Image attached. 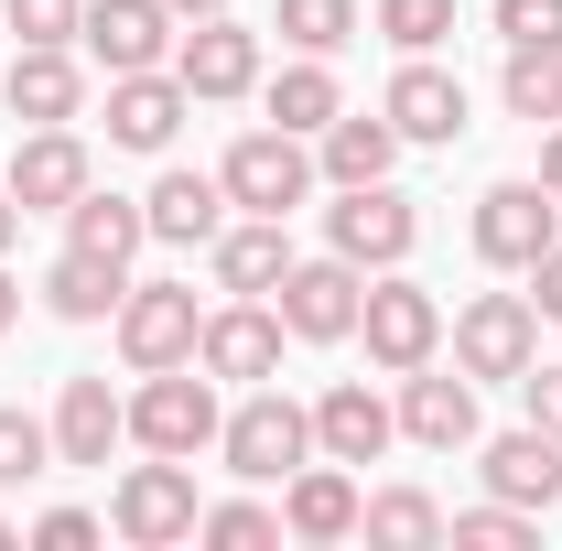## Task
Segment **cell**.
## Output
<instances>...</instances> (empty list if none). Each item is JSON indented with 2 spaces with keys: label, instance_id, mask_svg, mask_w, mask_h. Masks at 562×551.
I'll list each match as a JSON object with an SVG mask.
<instances>
[{
  "label": "cell",
  "instance_id": "6da1fadb",
  "mask_svg": "<svg viewBox=\"0 0 562 551\" xmlns=\"http://www.w3.org/2000/svg\"><path fill=\"white\" fill-rule=\"evenodd\" d=\"M216 379L206 368H195V357H184V368H140V390H131V443L140 454H184V465H195V454H216Z\"/></svg>",
  "mask_w": 562,
  "mask_h": 551
},
{
  "label": "cell",
  "instance_id": "7a4b0ae2",
  "mask_svg": "<svg viewBox=\"0 0 562 551\" xmlns=\"http://www.w3.org/2000/svg\"><path fill=\"white\" fill-rule=\"evenodd\" d=\"M216 454H227V476H249V486H281L292 465H314V412L303 401H281L271 379L238 401V412L216 421Z\"/></svg>",
  "mask_w": 562,
  "mask_h": 551
},
{
  "label": "cell",
  "instance_id": "3957f363",
  "mask_svg": "<svg viewBox=\"0 0 562 551\" xmlns=\"http://www.w3.org/2000/svg\"><path fill=\"white\" fill-rule=\"evenodd\" d=\"M216 184H227V206H249V216H292L325 173H314V140L271 120V131H238V140H227Z\"/></svg>",
  "mask_w": 562,
  "mask_h": 551
},
{
  "label": "cell",
  "instance_id": "277c9868",
  "mask_svg": "<svg viewBox=\"0 0 562 551\" xmlns=\"http://www.w3.org/2000/svg\"><path fill=\"white\" fill-rule=\"evenodd\" d=\"M357 336H368V368H390V379H412L443 357V303L401 271H368V303H357Z\"/></svg>",
  "mask_w": 562,
  "mask_h": 551
},
{
  "label": "cell",
  "instance_id": "5b68a950",
  "mask_svg": "<svg viewBox=\"0 0 562 551\" xmlns=\"http://www.w3.org/2000/svg\"><path fill=\"white\" fill-rule=\"evenodd\" d=\"M195 519H206V497H195V465L184 454H151V465H131L120 476V497H109V530L131 551H173L195 541Z\"/></svg>",
  "mask_w": 562,
  "mask_h": 551
},
{
  "label": "cell",
  "instance_id": "8992f818",
  "mask_svg": "<svg viewBox=\"0 0 562 551\" xmlns=\"http://www.w3.org/2000/svg\"><path fill=\"white\" fill-rule=\"evenodd\" d=\"M325 249L357 260V271H401L422 249V206L401 184H336V206H325Z\"/></svg>",
  "mask_w": 562,
  "mask_h": 551
},
{
  "label": "cell",
  "instance_id": "52a82bcc",
  "mask_svg": "<svg viewBox=\"0 0 562 551\" xmlns=\"http://www.w3.org/2000/svg\"><path fill=\"white\" fill-rule=\"evenodd\" d=\"M109 325H120L131 379H140V368H184V357H195V336H206V314H195V281H131Z\"/></svg>",
  "mask_w": 562,
  "mask_h": 551
},
{
  "label": "cell",
  "instance_id": "ba28073f",
  "mask_svg": "<svg viewBox=\"0 0 562 551\" xmlns=\"http://www.w3.org/2000/svg\"><path fill=\"white\" fill-rule=\"evenodd\" d=\"M530 357H541V314H530V292H476V303L454 314V368H465V379H508V390H519Z\"/></svg>",
  "mask_w": 562,
  "mask_h": 551
},
{
  "label": "cell",
  "instance_id": "9c48e42d",
  "mask_svg": "<svg viewBox=\"0 0 562 551\" xmlns=\"http://www.w3.org/2000/svg\"><path fill=\"white\" fill-rule=\"evenodd\" d=\"M357 303H368V271L325 249V260H292V271H281V303H271V314H281V336L336 346V336H357Z\"/></svg>",
  "mask_w": 562,
  "mask_h": 551
},
{
  "label": "cell",
  "instance_id": "30bf717a",
  "mask_svg": "<svg viewBox=\"0 0 562 551\" xmlns=\"http://www.w3.org/2000/svg\"><path fill=\"white\" fill-rule=\"evenodd\" d=\"M552 238H562V195L541 184V173H530V184H487V195H476V260H487V271H530Z\"/></svg>",
  "mask_w": 562,
  "mask_h": 551
},
{
  "label": "cell",
  "instance_id": "8fae6325",
  "mask_svg": "<svg viewBox=\"0 0 562 551\" xmlns=\"http://www.w3.org/2000/svg\"><path fill=\"white\" fill-rule=\"evenodd\" d=\"M195 368L227 379V390H260V379L281 368V314L260 303V292H227V303L206 314V336H195Z\"/></svg>",
  "mask_w": 562,
  "mask_h": 551
},
{
  "label": "cell",
  "instance_id": "7c38bea8",
  "mask_svg": "<svg viewBox=\"0 0 562 551\" xmlns=\"http://www.w3.org/2000/svg\"><path fill=\"white\" fill-rule=\"evenodd\" d=\"M76 44H87L109 76H140V66H173L184 22H173L162 0H87V11H76Z\"/></svg>",
  "mask_w": 562,
  "mask_h": 551
},
{
  "label": "cell",
  "instance_id": "4fadbf2b",
  "mask_svg": "<svg viewBox=\"0 0 562 551\" xmlns=\"http://www.w3.org/2000/svg\"><path fill=\"white\" fill-rule=\"evenodd\" d=\"M173 76H184V98L216 109V98H249L260 87V33L238 22V11H216V22H184V44H173Z\"/></svg>",
  "mask_w": 562,
  "mask_h": 551
},
{
  "label": "cell",
  "instance_id": "5bb4252c",
  "mask_svg": "<svg viewBox=\"0 0 562 551\" xmlns=\"http://www.w3.org/2000/svg\"><path fill=\"white\" fill-rule=\"evenodd\" d=\"M0 184H11V206H22V216H66L98 173H87V140H76L66 120H44V131H22V151H11Z\"/></svg>",
  "mask_w": 562,
  "mask_h": 551
},
{
  "label": "cell",
  "instance_id": "9a60e30c",
  "mask_svg": "<svg viewBox=\"0 0 562 551\" xmlns=\"http://www.w3.org/2000/svg\"><path fill=\"white\" fill-rule=\"evenodd\" d=\"M184 120H195V98H184V76H173V66L109 76V140H120V151H173Z\"/></svg>",
  "mask_w": 562,
  "mask_h": 551
},
{
  "label": "cell",
  "instance_id": "2e32d148",
  "mask_svg": "<svg viewBox=\"0 0 562 551\" xmlns=\"http://www.w3.org/2000/svg\"><path fill=\"white\" fill-rule=\"evenodd\" d=\"M390 412H401V432H412L422 454H465V443H476V379H465V368H454V379H443V368H412Z\"/></svg>",
  "mask_w": 562,
  "mask_h": 551
},
{
  "label": "cell",
  "instance_id": "e0dca14e",
  "mask_svg": "<svg viewBox=\"0 0 562 551\" xmlns=\"http://www.w3.org/2000/svg\"><path fill=\"white\" fill-rule=\"evenodd\" d=\"M401 443V412L368 390V379H336L325 401H314V454H336V465H379Z\"/></svg>",
  "mask_w": 562,
  "mask_h": 551
},
{
  "label": "cell",
  "instance_id": "ac0fdd59",
  "mask_svg": "<svg viewBox=\"0 0 562 551\" xmlns=\"http://www.w3.org/2000/svg\"><path fill=\"white\" fill-rule=\"evenodd\" d=\"M476 465H487V497H508V508H552V497H562V432L519 421V432L476 443Z\"/></svg>",
  "mask_w": 562,
  "mask_h": 551
},
{
  "label": "cell",
  "instance_id": "d6986e66",
  "mask_svg": "<svg viewBox=\"0 0 562 551\" xmlns=\"http://www.w3.org/2000/svg\"><path fill=\"white\" fill-rule=\"evenodd\" d=\"M0 98H11V120H76L87 109V66H76V44H22L11 76H0Z\"/></svg>",
  "mask_w": 562,
  "mask_h": 551
},
{
  "label": "cell",
  "instance_id": "ffe728a7",
  "mask_svg": "<svg viewBox=\"0 0 562 551\" xmlns=\"http://www.w3.org/2000/svg\"><path fill=\"white\" fill-rule=\"evenodd\" d=\"M390 162H401L390 109H336V120L314 131V173H325V184H390Z\"/></svg>",
  "mask_w": 562,
  "mask_h": 551
},
{
  "label": "cell",
  "instance_id": "44dd1931",
  "mask_svg": "<svg viewBox=\"0 0 562 551\" xmlns=\"http://www.w3.org/2000/svg\"><path fill=\"white\" fill-rule=\"evenodd\" d=\"M109 443H131V401L109 379H66L55 390V465H109Z\"/></svg>",
  "mask_w": 562,
  "mask_h": 551
},
{
  "label": "cell",
  "instance_id": "7402d4cb",
  "mask_svg": "<svg viewBox=\"0 0 562 551\" xmlns=\"http://www.w3.org/2000/svg\"><path fill=\"white\" fill-rule=\"evenodd\" d=\"M390 131L401 140H454L465 131V76H443L432 55H401V76H390Z\"/></svg>",
  "mask_w": 562,
  "mask_h": 551
},
{
  "label": "cell",
  "instance_id": "603a6c76",
  "mask_svg": "<svg viewBox=\"0 0 562 551\" xmlns=\"http://www.w3.org/2000/svg\"><path fill=\"white\" fill-rule=\"evenodd\" d=\"M357 508H368V497H357V476L325 454V465H292L281 530H292V541H357Z\"/></svg>",
  "mask_w": 562,
  "mask_h": 551
},
{
  "label": "cell",
  "instance_id": "cb8c5ba5",
  "mask_svg": "<svg viewBox=\"0 0 562 551\" xmlns=\"http://www.w3.org/2000/svg\"><path fill=\"white\" fill-rule=\"evenodd\" d=\"M140 216H151V238H162V249H206L216 227H227V184L173 162V173H162V184L140 195Z\"/></svg>",
  "mask_w": 562,
  "mask_h": 551
},
{
  "label": "cell",
  "instance_id": "d4e9b609",
  "mask_svg": "<svg viewBox=\"0 0 562 551\" xmlns=\"http://www.w3.org/2000/svg\"><path fill=\"white\" fill-rule=\"evenodd\" d=\"M206 260H216V292H281L292 238H281V216H238V227L206 238Z\"/></svg>",
  "mask_w": 562,
  "mask_h": 551
},
{
  "label": "cell",
  "instance_id": "484cf974",
  "mask_svg": "<svg viewBox=\"0 0 562 551\" xmlns=\"http://www.w3.org/2000/svg\"><path fill=\"white\" fill-rule=\"evenodd\" d=\"M120 292H131V271H120V260L66 249V260L44 271V314H66V325H109V314H120Z\"/></svg>",
  "mask_w": 562,
  "mask_h": 551
},
{
  "label": "cell",
  "instance_id": "4316f807",
  "mask_svg": "<svg viewBox=\"0 0 562 551\" xmlns=\"http://www.w3.org/2000/svg\"><path fill=\"white\" fill-rule=\"evenodd\" d=\"M140 238H151L140 195H98V184H87V195L66 206V249H98V260H120V271H131V249H140Z\"/></svg>",
  "mask_w": 562,
  "mask_h": 551
},
{
  "label": "cell",
  "instance_id": "83f0119b",
  "mask_svg": "<svg viewBox=\"0 0 562 551\" xmlns=\"http://www.w3.org/2000/svg\"><path fill=\"white\" fill-rule=\"evenodd\" d=\"M336 109H347V87H336V66H325V55H303V66H281V76H271V120H281V131L314 140Z\"/></svg>",
  "mask_w": 562,
  "mask_h": 551
},
{
  "label": "cell",
  "instance_id": "f1b7e54d",
  "mask_svg": "<svg viewBox=\"0 0 562 551\" xmlns=\"http://www.w3.org/2000/svg\"><path fill=\"white\" fill-rule=\"evenodd\" d=\"M357 530H368L379 551H432L443 541V508H432L422 486H379V497L357 508Z\"/></svg>",
  "mask_w": 562,
  "mask_h": 551
},
{
  "label": "cell",
  "instance_id": "f546056e",
  "mask_svg": "<svg viewBox=\"0 0 562 551\" xmlns=\"http://www.w3.org/2000/svg\"><path fill=\"white\" fill-rule=\"evenodd\" d=\"M497 98H508V120L552 131V120H562V55H519V44H508V76H497Z\"/></svg>",
  "mask_w": 562,
  "mask_h": 551
},
{
  "label": "cell",
  "instance_id": "4dcf8cb0",
  "mask_svg": "<svg viewBox=\"0 0 562 551\" xmlns=\"http://www.w3.org/2000/svg\"><path fill=\"white\" fill-rule=\"evenodd\" d=\"M281 44H292V55H347L357 44V0H281Z\"/></svg>",
  "mask_w": 562,
  "mask_h": 551
},
{
  "label": "cell",
  "instance_id": "1f68e13d",
  "mask_svg": "<svg viewBox=\"0 0 562 551\" xmlns=\"http://www.w3.org/2000/svg\"><path fill=\"white\" fill-rule=\"evenodd\" d=\"M443 541H465V551H530V541H541V508H508V497H487V508L443 519Z\"/></svg>",
  "mask_w": 562,
  "mask_h": 551
},
{
  "label": "cell",
  "instance_id": "d6a6232c",
  "mask_svg": "<svg viewBox=\"0 0 562 551\" xmlns=\"http://www.w3.org/2000/svg\"><path fill=\"white\" fill-rule=\"evenodd\" d=\"M379 33L401 55H432V44H454V0H379Z\"/></svg>",
  "mask_w": 562,
  "mask_h": 551
},
{
  "label": "cell",
  "instance_id": "836d02e7",
  "mask_svg": "<svg viewBox=\"0 0 562 551\" xmlns=\"http://www.w3.org/2000/svg\"><path fill=\"white\" fill-rule=\"evenodd\" d=\"M44 465H55V421H33V412H11V401H0V486L44 476Z\"/></svg>",
  "mask_w": 562,
  "mask_h": 551
},
{
  "label": "cell",
  "instance_id": "e575fe53",
  "mask_svg": "<svg viewBox=\"0 0 562 551\" xmlns=\"http://www.w3.org/2000/svg\"><path fill=\"white\" fill-rule=\"evenodd\" d=\"M195 541H216V551H260V541H281V508L227 497V508H206V519H195Z\"/></svg>",
  "mask_w": 562,
  "mask_h": 551
},
{
  "label": "cell",
  "instance_id": "d590c367",
  "mask_svg": "<svg viewBox=\"0 0 562 551\" xmlns=\"http://www.w3.org/2000/svg\"><path fill=\"white\" fill-rule=\"evenodd\" d=\"M497 44H519V55H562V0H497Z\"/></svg>",
  "mask_w": 562,
  "mask_h": 551
},
{
  "label": "cell",
  "instance_id": "8d00e7d4",
  "mask_svg": "<svg viewBox=\"0 0 562 551\" xmlns=\"http://www.w3.org/2000/svg\"><path fill=\"white\" fill-rule=\"evenodd\" d=\"M76 11H87V0H0V22H11L22 44H76Z\"/></svg>",
  "mask_w": 562,
  "mask_h": 551
},
{
  "label": "cell",
  "instance_id": "74e56055",
  "mask_svg": "<svg viewBox=\"0 0 562 551\" xmlns=\"http://www.w3.org/2000/svg\"><path fill=\"white\" fill-rule=\"evenodd\" d=\"M519 421L562 432V368H552V357H530V368H519Z\"/></svg>",
  "mask_w": 562,
  "mask_h": 551
},
{
  "label": "cell",
  "instance_id": "f35d334b",
  "mask_svg": "<svg viewBox=\"0 0 562 551\" xmlns=\"http://www.w3.org/2000/svg\"><path fill=\"white\" fill-rule=\"evenodd\" d=\"M33 541H44V551H87V541H98V519H87V508H44Z\"/></svg>",
  "mask_w": 562,
  "mask_h": 551
},
{
  "label": "cell",
  "instance_id": "ab89813d",
  "mask_svg": "<svg viewBox=\"0 0 562 551\" xmlns=\"http://www.w3.org/2000/svg\"><path fill=\"white\" fill-rule=\"evenodd\" d=\"M530 314H541V325H562V238L530 260Z\"/></svg>",
  "mask_w": 562,
  "mask_h": 551
},
{
  "label": "cell",
  "instance_id": "60d3db41",
  "mask_svg": "<svg viewBox=\"0 0 562 551\" xmlns=\"http://www.w3.org/2000/svg\"><path fill=\"white\" fill-rule=\"evenodd\" d=\"M541 184L562 195V120H552V140H541Z\"/></svg>",
  "mask_w": 562,
  "mask_h": 551
},
{
  "label": "cell",
  "instance_id": "b9f144b4",
  "mask_svg": "<svg viewBox=\"0 0 562 551\" xmlns=\"http://www.w3.org/2000/svg\"><path fill=\"white\" fill-rule=\"evenodd\" d=\"M11 325H22V281L0 271V336H11Z\"/></svg>",
  "mask_w": 562,
  "mask_h": 551
},
{
  "label": "cell",
  "instance_id": "7bdbcfd3",
  "mask_svg": "<svg viewBox=\"0 0 562 551\" xmlns=\"http://www.w3.org/2000/svg\"><path fill=\"white\" fill-rule=\"evenodd\" d=\"M162 11H173V22H216L227 0H162Z\"/></svg>",
  "mask_w": 562,
  "mask_h": 551
},
{
  "label": "cell",
  "instance_id": "ee69618b",
  "mask_svg": "<svg viewBox=\"0 0 562 551\" xmlns=\"http://www.w3.org/2000/svg\"><path fill=\"white\" fill-rule=\"evenodd\" d=\"M11 238H22V206H11V184H0V260H11Z\"/></svg>",
  "mask_w": 562,
  "mask_h": 551
},
{
  "label": "cell",
  "instance_id": "f6af8a7d",
  "mask_svg": "<svg viewBox=\"0 0 562 551\" xmlns=\"http://www.w3.org/2000/svg\"><path fill=\"white\" fill-rule=\"evenodd\" d=\"M0 551H11V519H0Z\"/></svg>",
  "mask_w": 562,
  "mask_h": 551
}]
</instances>
